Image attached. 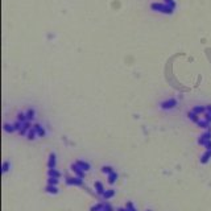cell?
Here are the masks:
<instances>
[{"label":"cell","instance_id":"1","mask_svg":"<svg viewBox=\"0 0 211 211\" xmlns=\"http://www.w3.org/2000/svg\"><path fill=\"white\" fill-rule=\"evenodd\" d=\"M211 141V131H207V132H205L201 137L198 139V144H201V145H205L206 144H209Z\"/></svg>","mask_w":211,"mask_h":211},{"label":"cell","instance_id":"2","mask_svg":"<svg viewBox=\"0 0 211 211\" xmlns=\"http://www.w3.org/2000/svg\"><path fill=\"white\" fill-rule=\"evenodd\" d=\"M66 182L67 185H74V186H81L83 184V181H82V178H79V177H67L66 178Z\"/></svg>","mask_w":211,"mask_h":211},{"label":"cell","instance_id":"3","mask_svg":"<svg viewBox=\"0 0 211 211\" xmlns=\"http://www.w3.org/2000/svg\"><path fill=\"white\" fill-rule=\"evenodd\" d=\"M74 164H75V165L79 168V169H81V170H83L84 173H86V172H88V170H90V164H88V162H86V161H82V160H78L77 162H74Z\"/></svg>","mask_w":211,"mask_h":211},{"label":"cell","instance_id":"4","mask_svg":"<svg viewBox=\"0 0 211 211\" xmlns=\"http://www.w3.org/2000/svg\"><path fill=\"white\" fill-rule=\"evenodd\" d=\"M55 164H57V158H55V154H54V153H50L49 161H48V168H49V169H54V168H55Z\"/></svg>","mask_w":211,"mask_h":211},{"label":"cell","instance_id":"5","mask_svg":"<svg viewBox=\"0 0 211 211\" xmlns=\"http://www.w3.org/2000/svg\"><path fill=\"white\" fill-rule=\"evenodd\" d=\"M48 176L51 177V178H58V180H59V178H61V173L54 168V169H49V170H48Z\"/></svg>","mask_w":211,"mask_h":211},{"label":"cell","instance_id":"6","mask_svg":"<svg viewBox=\"0 0 211 211\" xmlns=\"http://www.w3.org/2000/svg\"><path fill=\"white\" fill-rule=\"evenodd\" d=\"M95 190H96V193L99 194V195H103V193L106 191V189H104V186H103V184L102 182H95Z\"/></svg>","mask_w":211,"mask_h":211},{"label":"cell","instance_id":"7","mask_svg":"<svg viewBox=\"0 0 211 211\" xmlns=\"http://www.w3.org/2000/svg\"><path fill=\"white\" fill-rule=\"evenodd\" d=\"M115 195V190L114 189H108V190H106L104 191V193H103V198H104L106 201H108L110 198H112V197H114Z\"/></svg>","mask_w":211,"mask_h":211},{"label":"cell","instance_id":"8","mask_svg":"<svg viewBox=\"0 0 211 211\" xmlns=\"http://www.w3.org/2000/svg\"><path fill=\"white\" fill-rule=\"evenodd\" d=\"M46 193H49V194H57L58 193V187L55 186V185H48L46 186V189H45Z\"/></svg>","mask_w":211,"mask_h":211},{"label":"cell","instance_id":"9","mask_svg":"<svg viewBox=\"0 0 211 211\" xmlns=\"http://www.w3.org/2000/svg\"><path fill=\"white\" fill-rule=\"evenodd\" d=\"M211 158V151H206L203 153V156L201 157V162L202 164H206V162H209V160Z\"/></svg>","mask_w":211,"mask_h":211},{"label":"cell","instance_id":"10","mask_svg":"<svg viewBox=\"0 0 211 211\" xmlns=\"http://www.w3.org/2000/svg\"><path fill=\"white\" fill-rule=\"evenodd\" d=\"M177 104L176 103V100H168V102H165V103H162V108H173Z\"/></svg>","mask_w":211,"mask_h":211},{"label":"cell","instance_id":"11","mask_svg":"<svg viewBox=\"0 0 211 211\" xmlns=\"http://www.w3.org/2000/svg\"><path fill=\"white\" fill-rule=\"evenodd\" d=\"M107 177H108V184H110V185H112V184H115V181H116V180H118V174H116V173H115V172H112V173H111V174H108V176H107Z\"/></svg>","mask_w":211,"mask_h":211},{"label":"cell","instance_id":"12","mask_svg":"<svg viewBox=\"0 0 211 211\" xmlns=\"http://www.w3.org/2000/svg\"><path fill=\"white\" fill-rule=\"evenodd\" d=\"M26 119H28V121H32L34 119V110H28V112H26Z\"/></svg>","mask_w":211,"mask_h":211},{"label":"cell","instance_id":"13","mask_svg":"<svg viewBox=\"0 0 211 211\" xmlns=\"http://www.w3.org/2000/svg\"><path fill=\"white\" fill-rule=\"evenodd\" d=\"M4 129H6L7 132H11V133L16 131V129H15V125H13V124H7V123L4 124Z\"/></svg>","mask_w":211,"mask_h":211},{"label":"cell","instance_id":"14","mask_svg":"<svg viewBox=\"0 0 211 211\" xmlns=\"http://www.w3.org/2000/svg\"><path fill=\"white\" fill-rule=\"evenodd\" d=\"M102 172L104 173V174L108 176V174H111V173L114 172V169H112L111 166H103V168H102Z\"/></svg>","mask_w":211,"mask_h":211},{"label":"cell","instance_id":"15","mask_svg":"<svg viewBox=\"0 0 211 211\" xmlns=\"http://www.w3.org/2000/svg\"><path fill=\"white\" fill-rule=\"evenodd\" d=\"M103 206H104V203H98L95 206H92V207L90 209V211H102Z\"/></svg>","mask_w":211,"mask_h":211},{"label":"cell","instance_id":"16","mask_svg":"<svg viewBox=\"0 0 211 211\" xmlns=\"http://www.w3.org/2000/svg\"><path fill=\"white\" fill-rule=\"evenodd\" d=\"M58 182H59L58 178H51V177L48 178V185H55V186H57Z\"/></svg>","mask_w":211,"mask_h":211},{"label":"cell","instance_id":"17","mask_svg":"<svg viewBox=\"0 0 211 211\" xmlns=\"http://www.w3.org/2000/svg\"><path fill=\"white\" fill-rule=\"evenodd\" d=\"M102 211H114V209L111 207V205H110V203H104V206H103Z\"/></svg>","mask_w":211,"mask_h":211},{"label":"cell","instance_id":"18","mask_svg":"<svg viewBox=\"0 0 211 211\" xmlns=\"http://www.w3.org/2000/svg\"><path fill=\"white\" fill-rule=\"evenodd\" d=\"M125 207L128 209V211H136V209H135V206H133L132 202H128V203L125 205Z\"/></svg>","mask_w":211,"mask_h":211},{"label":"cell","instance_id":"19","mask_svg":"<svg viewBox=\"0 0 211 211\" xmlns=\"http://www.w3.org/2000/svg\"><path fill=\"white\" fill-rule=\"evenodd\" d=\"M8 168H9V162H4L3 164V173H7L8 172Z\"/></svg>","mask_w":211,"mask_h":211},{"label":"cell","instance_id":"20","mask_svg":"<svg viewBox=\"0 0 211 211\" xmlns=\"http://www.w3.org/2000/svg\"><path fill=\"white\" fill-rule=\"evenodd\" d=\"M116 211H128V209H127V207H120V209H118Z\"/></svg>","mask_w":211,"mask_h":211},{"label":"cell","instance_id":"21","mask_svg":"<svg viewBox=\"0 0 211 211\" xmlns=\"http://www.w3.org/2000/svg\"><path fill=\"white\" fill-rule=\"evenodd\" d=\"M148 211H151V210H148Z\"/></svg>","mask_w":211,"mask_h":211}]
</instances>
